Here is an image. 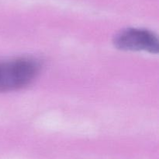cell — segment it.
I'll use <instances>...</instances> for the list:
<instances>
[{
    "instance_id": "cell-1",
    "label": "cell",
    "mask_w": 159,
    "mask_h": 159,
    "mask_svg": "<svg viewBox=\"0 0 159 159\" xmlns=\"http://www.w3.org/2000/svg\"><path fill=\"white\" fill-rule=\"evenodd\" d=\"M40 70V63L34 58L0 61V92L13 91L26 87L35 80Z\"/></svg>"
},
{
    "instance_id": "cell-2",
    "label": "cell",
    "mask_w": 159,
    "mask_h": 159,
    "mask_svg": "<svg viewBox=\"0 0 159 159\" xmlns=\"http://www.w3.org/2000/svg\"><path fill=\"white\" fill-rule=\"evenodd\" d=\"M113 44L118 49L130 51H145L157 54L158 39L152 31L141 28H127L116 34Z\"/></svg>"
}]
</instances>
